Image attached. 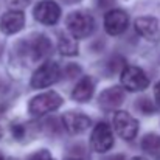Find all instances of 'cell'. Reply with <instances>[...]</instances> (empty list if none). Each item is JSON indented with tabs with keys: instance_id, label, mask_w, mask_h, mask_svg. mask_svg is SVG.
<instances>
[{
	"instance_id": "ffe728a7",
	"label": "cell",
	"mask_w": 160,
	"mask_h": 160,
	"mask_svg": "<svg viewBox=\"0 0 160 160\" xmlns=\"http://www.w3.org/2000/svg\"><path fill=\"white\" fill-rule=\"evenodd\" d=\"M11 131H12V135H14L17 140H20V138L23 137V134H25V129H23V126H20V124H12Z\"/></svg>"
},
{
	"instance_id": "ba28073f",
	"label": "cell",
	"mask_w": 160,
	"mask_h": 160,
	"mask_svg": "<svg viewBox=\"0 0 160 160\" xmlns=\"http://www.w3.org/2000/svg\"><path fill=\"white\" fill-rule=\"evenodd\" d=\"M129 25V17L123 9H110L104 16V30L110 36H118L126 31Z\"/></svg>"
},
{
	"instance_id": "cb8c5ba5",
	"label": "cell",
	"mask_w": 160,
	"mask_h": 160,
	"mask_svg": "<svg viewBox=\"0 0 160 160\" xmlns=\"http://www.w3.org/2000/svg\"><path fill=\"white\" fill-rule=\"evenodd\" d=\"M131 160H146L145 157H134V159H131Z\"/></svg>"
},
{
	"instance_id": "9c48e42d",
	"label": "cell",
	"mask_w": 160,
	"mask_h": 160,
	"mask_svg": "<svg viewBox=\"0 0 160 160\" xmlns=\"http://www.w3.org/2000/svg\"><path fill=\"white\" fill-rule=\"evenodd\" d=\"M135 31L149 42H159L160 39V25L156 17H138L135 20Z\"/></svg>"
},
{
	"instance_id": "3957f363",
	"label": "cell",
	"mask_w": 160,
	"mask_h": 160,
	"mask_svg": "<svg viewBox=\"0 0 160 160\" xmlns=\"http://www.w3.org/2000/svg\"><path fill=\"white\" fill-rule=\"evenodd\" d=\"M121 84L129 92H142L149 86V79L140 67L128 65L121 70Z\"/></svg>"
},
{
	"instance_id": "7a4b0ae2",
	"label": "cell",
	"mask_w": 160,
	"mask_h": 160,
	"mask_svg": "<svg viewBox=\"0 0 160 160\" xmlns=\"http://www.w3.org/2000/svg\"><path fill=\"white\" fill-rule=\"evenodd\" d=\"M61 106H62V98L56 92H45V93H41V95L34 97L30 101L28 110H30L31 115L41 117V115L50 113L56 109H59Z\"/></svg>"
},
{
	"instance_id": "7c38bea8",
	"label": "cell",
	"mask_w": 160,
	"mask_h": 160,
	"mask_svg": "<svg viewBox=\"0 0 160 160\" xmlns=\"http://www.w3.org/2000/svg\"><path fill=\"white\" fill-rule=\"evenodd\" d=\"M28 53L31 54V61H34V62L45 59L47 56H50V53H52V42H50V39L47 36H44V34L36 36L30 42V45H28Z\"/></svg>"
},
{
	"instance_id": "4fadbf2b",
	"label": "cell",
	"mask_w": 160,
	"mask_h": 160,
	"mask_svg": "<svg viewBox=\"0 0 160 160\" xmlns=\"http://www.w3.org/2000/svg\"><path fill=\"white\" fill-rule=\"evenodd\" d=\"M124 100V92L120 87H109L101 92L98 103L104 110H113L120 106Z\"/></svg>"
},
{
	"instance_id": "5bb4252c",
	"label": "cell",
	"mask_w": 160,
	"mask_h": 160,
	"mask_svg": "<svg viewBox=\"0 0 160 160\" xmlns=\"http://www.w3.org/2000/svg\"><path fill=\"white\" fill-rule=\"evenodd\" d=\"M93 90H95V84L92 81V78L89 76H84L78 81V84L75 86L73 92H72V98L78 103H86L92 98L93 95Z\"/></svg>"
},
{
	"instance_id": "603a6c76",
	"label": "cell",
	"mask_w": 160,
	"mask_h": 160,
	"mask_svg": "<svg viewBox=\"0 0 160 160\" xmlns=\"http://www.w3.org/2000/svg\"><path fill=\"white\" fill-rule=\"evenodd\" d=\"M65 3H68V5H72V3H76V2H79V0H64Z\"/></svg>"
},
{
	"instance_id": "52a82bcc",
	"label": "cell",
	"mask_w": 160,
	"mask_h": 160,
	"mask_svg": "<svg viewBox=\"0 0 160 160\" xmlns=\"http://www.w3.org/2000/svg\"><path fill=\"white\" fill-rule=\"evenodd\" d=\"M34 19L44 25H54L61 17V8L53 0H42L34 6Z\"/></svg>"
},
{
	"instance_id": "e0dca14e",
	"label": "cell",
	"mask_w": 160,
	"mask_h": 160,
	"mask_svg": "<svg viewBox=\"0 0 160 160\" xmlns=\"http://www.w3.org/2000/svg\"><path fill=\"white\" fill-rule=\"evenodd\" d=\"M135 106H137V109H138L142 113H145V115H151V113H154V112H156L154 104H152L148 98H142V100H138Z\"/></svg>"
},
{
	"instance_id": "8fae6325",
	"label": "cell",
	"mask_w": 160,
	"mask_h": 160,
	"mask_svg": "<svg viewBox=\"0 0 160 160\" xmlns=\"http://www.w3.org/2000/svg\"><path fill=\"white\" fill-rule=\"evenodd\" d=\"M90 124H92V120L81 112H67L62 117V126L70 134H81L87 131Z\"/></svg>"
},
{
	"instance_id": "277c9868",
	"label": "cell",
	"mask_w": 160,
	"mask_h": 160,
	"mask_svg": "<svg viewBox=\"0 0 160 160\" xmlns=\"http://www.w3.org/2000/svg\"><path fill=\"white\" fill-rule=\"evenodd\" d=\"M59 75H61L59 65L53 61H47L34 72V75L31 78V87L33 89H45L59 79Z\"/></svg>"
},
{
	"instance_id": "7402d4cb",
	"label": "cell",
	"mask_w": 160,
	"mask_h": 160,
	"mask_svg": "<svg viewBox=\"0 0 160 160\" xmlns=\"http://www.w3.org/2000/svg\"><path fill=\"white\" fill-rule=\"evenodd\" d=\"M106 160H126V159H124V156H112V157H109Z\"/></svg>"
},
{
	"instance_id": "83f0119b",
	"label": "cell",
	"mask_w": 160,
	"mask_h": 160,
	"mask_svg": "<svg viewBox=\"0 0 160 160\" xmlns=\"http://www.w3.org/2000/svg\"><path fill=\"white\" fill-rule=\"evenodd\" d=\"M0 137H2V129H0Z\"/></svg>"
},
{
	"instance_id": "5b68a950",
	"label": "cell",
	"mask_w": 160,
	"mask_h": 160,
	"mask_svg": "<svg viewBox=\"0 0 160 160\" xmlns=\"http://www.w3.org/2000/svg\"><path fill=\"white\" fill-rule=\"evenodd\" d=\"M113 129L123 140H134L138 132V121L131 113L118 110L113 113Z\"/></svg>"
},
{
	"instance_id": "d4e9b609",
	"label": "cell",
	"mask_w": 160,
	"mask_h": 160,
	"mask_svg": "<svg viewBox=\"0 0 160 160\" xmlns=\"http://www.w3.org/2000/svg\"><path fill=\"white\" fill-rule=\"evenodd\" d=\"M2 113H3V107H0V117H2Z\"/></svg>"
},
{
	"instance_id": "8992f818",
	"label": "cell",
	"mask_w": 160,
	"mask_h": 160,
	"mask_svg": "<svg viewBox=\"0 0 160 160\" xmlns=\"http://www.w3.org/2000/svg\"><path fill=\"white\" fill-rule=\"evenodd\" d=\"M90 146L97 152H107L113 146V132L107 123H98L90 135Z\"/></svg>"
},
{
	"instance_id": "6da1fadb",
	"label": "cell",
	"mask_w": 160,
	"mask_h": 160,
	"mask_svg": "<svg viewBox=\"0 0 160 160\" xmlns=\"http://www.w3.org/2000/svg\"><path fill=\"white\" fill-rule=\"evenodd\" d=\"M65 25L70 31V34L75 39H84L89 38L95 30V20L93 17L86 11H75L70 12L65 19Z\"/></svg>"
},
{
	"instance_id": "44dd1931",
	"label": "cell",
	"mask_w": 160,
	"mask_h": 160,
	"mask_svg": "<svg viewBox=\"0 0 160 160\" xmlns=\"http://www.w3.org/2000/svg\"><path fill=\"white\" fill-rule=\"evenodd\" d=\"M154 97H156V103H157V106L160 107V81L156 84V87H154Z\"/></svg>"
},
{
	"instance_id": "4316f807",
	"label": "cell",
	"mask_w": 160,
	"mask_h": 160,
	"mask_svg": "<svg viewBox=\"0 0 160 160\" xmlns=\"http://www.w3.org/2000/svg\"><path fill=\"white\" fill-rule=\"evenodd\" d=\"M0 160H5V159H3V157H2V156H0Z\"/></svg>"
},
{
	"instance_id": "ac0fdd59",
	"label": "cell",
	"mask_w": 160,
	"mask_h": 160,
	"mask_svg": "<svg viewBox=\"0 0 160 160\" xmlns=\"http://www.w3.org/2000/svg\"><path fill=\"white\" fill-rule=\"evenodd\" d=\"M5 3L11 8V9H17V11H22L28 3L30 0H5Z\"/></svg>"
},
{
	"instance_id": "2e32d148",
	"label": "cell",
	"mask_w": 160,
	"mask_h": 160,
	"mask_svg": "<svg viewBox=\"0 0 160 160\" xmlns=\"http://www.w3.org/2000/svg\"><path fill=\"white\" fill-rule=\"evenodd\" d=\"M142 148L143 151L152 154V156H159L160 154V137L157 134H148L143 137L142 140Z\"/></svg>"
},
{
	"instance_id": "9a60e30c",
	"label": "cell",
	"mask_w": 160,
	"mask_h": 160,
	"mask_svg": "<svg viewBox=\"0 0 160 160\" xmlns=\"http://www.w3.org/2000/svg\"><path fill=\"white\" fill-rule=\"evenodd\" d=\"M58 48H59L61 54H64V56H75V54H78V42L72 34L61 33L59 41H58Z\"/></svg>"
},
{
	"instance_id": "484cf974",
	"label": "cell",
	"mask_w": 160,
	"mask_h": 160,
	"mask_svg": "<svg viewBox=\"0 0 160 160\" xmlns=\"http://www.w3.org/2000/svg\"><path fill=\"white\" fill-rule=\"evenodd\" d=\"M0 54H2V44H0Z\"/></svg>"
},
{
	"instance_id": "d6986e66",
	"label": "cell",
	"mask_w": 160,
	"mask_h": 160,
	"mask_svg": "<svg viewBox=\"0 0 160 160\" xmlns=\"http://www.w3.org/2000/svg\"><path fill=\"white\" fill-rule=\"evenodd\" d=\"M28 160H54V159L47 149H41V151H36L34 154H31Z\"/></svg>"
},
{
	"instance_id": "30bf717a",
	"label": "cell",
	"mask_w": 160,
	"mask_h": 160,
	"mask_svg": "<svg viewBox=\"0 0 160 160\" xmlns=\"http://www.w3.org/2000/svg\"><path fill=\"white\" fill-rule=\"evenodd\" d=\"M25 25V14L17 9H11L5 12L0 19V31L3 34H14L19 33Z\"/></svg>"
}]
</instances>
